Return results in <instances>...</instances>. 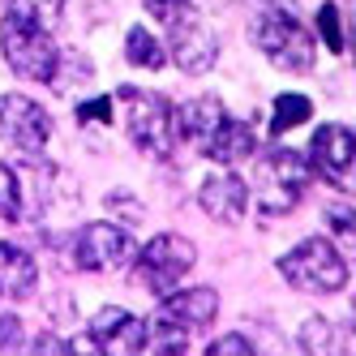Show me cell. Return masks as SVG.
Masks as SVG:
<instances>
[{
	"instance_id": "6da1fadb",
	"label": "cell",
	"mask_w": 356,
	"mask_h": 356,
	"mask_svg": "<svg viewBox=\"0 0 356 356\" xmlns=\"http://www.w3.org/2000/svg\"><path fill=\"white\" fill-rule=\"evenodd\" d=\"M0 47H5V60L13 73L31 82H52L60 69V52L47 26L26 9V0H9V13L0 22Z\"/></svg>"
},
{
	"instance_id": "7a4b0ae2",
	"label": "cell",
	"mask_w": 356,
	"mask_h": 356,
	"mask_svg": "<svg viewBox=\"0 0 356 356\" xmlns=\"http://www.w3.org/2000/svg\"><path fill=\"white\" fill-rule=\"evenodd\" d=\"M249 39L258 43V52H266V60L275 69H284V73H309L314 69V56H318L314 39L296 22V13H288V9H279V5L258 9L249 22Z\"/></svg>"
},
{
	"instance_id": "3957f363",
	"label": "cell",
	"mask_w": 356,
	"mask_h": 356,
	"mask_svg": "<svg viewBox=\"0 0 356 356\" xmlns=\"http://www.w3.org/2000/svg\"><path fill=\"white\" fill-rule=\"evenodd\" d=\"M253 185H258V211L262 215H288L296 202H300V189L309 185V163L296 150H266L253 168Z\"/></svg>"
},
{
	"instance_id": "277c9868",
	"label": "cell",
	"mask_w": 356,
	"mask_h": 356,
	"mask_svg": "<svg viewBox=\"0 0 356 356\" xmlns=\"http://www.w3.org/2000/svg\"><path fill=\"white\" fill-rule=\"evenodd\" d=\"M279 270H284V279H288L292 288L318 292V296L343 292V284H348V262L335 253V245L322 241V236L300 241L288 258H279Z\"/></svg>"
},
{
	"instance_id": "5b68a950",
	"label": "cell",
	"mask_w": 356,
	"mask_h": 356,
	"mask_svg": "<svg viewBox=\"0 0 356 356\" xmlns=\"http://www.w3.org/2000/svg\"><path fill=\"white\" fill-rule=\"evenodd\" d=\"M120 120H124V134L129 142L142 150V155H155L168 159L172 150V112L159 95H146L138 86H120Z\"/></svg>"
},
{
	"instance_id": "8992f818",
	"label": "cell",
	"mask_w": 356,
	"mask_h": 356,
	"mask_svg": "<svg viewBox=\"0 0 356 356\" xmlns=\"http://www.w3.org/2000/svg\"><path fill=\"white\" fill-rule=\"evenodd\" d=\"M52 142V120L26 95H0V146L39 159Z\"/></svg>"
},
{
	"instance_id": "52a82bcc",
	"label": "cell",
	"mask_w": 356,
	"mask_h": 356,
	"mask_svg": "<svg viewBox=\"0 0 356 356\" xmlns=\"http://www.w3.org/2000/svg\"><path fill=\"white\" fill-rule=\"evenodd\" d=\"M193 262H197L193 241L176 236V232H163V236H155V241L138 253V279L155 296H163V292H172L193 270Z\"/></svg>"
},
{
	"instance_id": "ba28073f",
	"label": "cell",
	"mask_w": 356,
	"mask_h": 356,
	"mask_svg": "<svg viewBox=\"0 0 356 356\" xmlns=\"http://www.w3.org/2000/svg\"><path fill=\"white\" fill-rule=\"evenodd\" d=\"M73 258L82 270H120L134 258V241L116 223H86L73 241Z\"/></svg>"
},
{
	"instance_id": "9c48e42d",
	"label": "cell",
	"mask_w": 356,
	"mask_h": 356,
	"mask_svg": "<svg viewBox=\"0 0 356 356\" xmlns=\"http://www.w3.org/2000/svg\"><path fill=\"white\" fill-rule=\"evenodd\" d=\"M172 60L181 65L189 78H197V73H211L215 69V60H219V39L202 26V22H193V17H172Z\"/></svg>"
},
{
	"instance_id": "30bf717a",
	"label": "cell",
	"mask_w": 356,
	"mask_h": 356,
	"mask_svg": "<svg viewBox=\"0 0 356 356\" xmlns=\"http://www.w3.org/2000/svg\"><path fill=\"white\" fill-rule=\"evenodd\" d=\"M90 339L99 348V356H120V352H142V339H146V322L134 318L129 309H99L95 322H90Z\"/></svg>"
},
{
	"instance_id": "8fae6325",
	"label": "cell",
	"mask_w": 356,
	"mask_h": 356,
	"mask_svg": "<svg viewBox=\"0 0 356 356\" xmlns=\"http://www.w3.org/2000/svg\"><path fill=\"white\" fill-rule=\"evenodd\" d=\"M309 155H314V168L326 176V181L348 185V172H352V155H356V146H352V134L343 129V124H322V129L314 134Z\"/></svg>"
},
{
	"instance_id": "7c38bea8",
	"label": "cell",
	"mask_w": 356,
	"mask_h": 356,
	"mask_svg": "<svg viewBox=\"0 0 356 356\" xmlns=\"http://www.w3.org/2000/svg\"><path fill=\"white\" fill-rule=\"evenodd\" d=\"M197 202L215 223H236L245 215V202H249V189L236 172H219V176H207L197 189Z\"/></svg>"
},
{
	"instance_id": "4fadbf2b",
	"label": "cell",
	"mask_w": 356,
	"mask_h": 356,
	"mask_svg": "<svg viewBox=\"0 0 356 356\" xmlns=\"http://www.w3.org/2000/svg\"><path fill=\"white\" fill-rule=\"evenodd\" d=\"M215 309H219V296H215V288H189V292H163V305H159V314L163 318H172L176 326H185L189 335L197 326H207L211 318H215Z\"/></svg>"
},
{
	"instance_id": "5bb4252c",
	"label": "cell",
	"mask_w": 356,
	"mask_h": 356,
	"mask_svg": "<svg viewBox=\"0 0 356 356\" xmlns=\"http://www.w3.org/2000/svg\"><path fill=\"white\" fill-rule=\"evenodd\" d=\"M223 116H227V108L219 104V99H215V95H202V99H193V104H185L181 112H176V124H172V129L202 150V146L211 142V134L219 129Z\"/></svg>"
},
{
	"instance_id": "9a60e30c",
	"label": "cell",
	"mask_w": 356,
	"mask_h": 356,
	"mask_svg": "<svg viewBox=\"0 0 356 356\" xmlns=\"http://www.w3.org/2000/svg\"><path fill=\"white\" fill-rule=\"evenodd\" d=\"M35 279H39V270H35L31 253L0 241V296H9V300L31 296L35 292Z\"/></svg>"
},
{
	"instance_id": "2e32d148",
	"label": "cell",
	"mask_w": 356,
	"mask_h": 356,
	"mask_svg": "<svg viewBox=\"0 0 356 356\" xmlns=\"http://www.w3.org/2000/svg\"><path fill=\"white\" fill-rule=\"evenodd\" d=\"M202 155L215 159V163H236V159L253 155V134H249V124L236 120V116H223L219 129L211 134V142L202 146Z\"/></svg>"
},
{
	"instance_id": "e0dca14e",
	"label": "cell",
	"mask_w": 356,
	"mask_h": 356,
	"mask_svg": "<svg viewBox=\"0 0 356 356\" xmlns=\"http://www.w3.org/2000/svg\"><path fill=\"white\" fill-rule=\"evenodd\" d=\"M142 348L181 356V352H189V330H185V326H176V322L163 318V314H155V318L146 322V339H142Z\"/></svg>"
},
{
	"instance_id": "ac0fdd59",
	"label": "cell",
	"mask_w": 356,
	"mask_h": 356,
	"mask_svg": "<svg viewBox=\"0 0 356 356\" xmlns=\"http://www.w3.org/2000/svg\"><path fill=\"white\" fill-rule=\"evenodd\" d=\"M124 56H129V65H138V69H163V60H168L163 43L146 26H134L129 35H124Z\"/></svg>"
},
{
	"instance_id": "d6986e66",
	"label": "cell",
	"mask_w": 356,
	"mask_h": 356,
	"mask_svg": "<svg viewBox=\"0 0 356 356\" xmlns=\"http://www.w3.org/2000/svg\"><path fill=\"white\" fill-rule=\"evenodd\" d=\"M314 116V104L305 95H279L275 99V112H270V129L275 134H288V129H296V124H305Z\"/></svg>"
},
{
	"instance_id": "ffe728a7",
	"label": "cell",
	"mask_w": 356,
	"mask_h": 356,
	"mask_svg": "<svg viewBox=\"0 0 356 356\" xmlns=\"http://www.w3.org/2000/svg\"><path fill=\"white\" fill-rule=\"evenodd\" d=\"M22 215H26V202H22V181L17 172L9 163H0V219L17 223Z\"/></svg>"
},
{
	"instance_id": "44dd1931",
	"label": "cell",
	"mask_w": 356,
	"mask_h": 356,
	"mask_svg": "<svg viewBox=\"0 0 356 356\" xmlns=\"http://www.w3.org/2000/svg\"><path fill=\"white\" fill-rule=\"evenodd\" d=\"M330 348H335V330H330L326 318H309L300 326V352H309V356H326Z\"/></svg>"
},
{
	"instance_id": "7402d4cb",
	"label": "cell",
	"mask_w": 356,
	"mask_h": 356,
	"mask_svg": "<svg viewBox=\"0 0 356 356\" xmlns=\"http://www.w3.org/2000/svg\"><path fill=\"white\" fill-rule=\"evenodd\" d=\"M318 31H322V39H326L330 52H343V26H339V13L330 9V5L318 9Z\"/></svg>"
},
{
	"instance_id": "603a6c76",
	"label": "cell",
	"mask_w": 356,
	"mask_h": 356,
	"mask_svg": "<svg viewBox=\"0 0 356 356\" xmlns=\"http://www.w3.org/2000/svg\"><path fill=\"white\" fill-rule=\"evenodd\" d=\"M253 352H258V348H253L245 335H219L207 348V356H253Z\"/></svg>"
},
{
	"instance_id": "cb8c5ba5",
	"label": "cell",
	"mask_w": 356,
	"mask_h": 356,
	"mask_svg": "<svg viewBox=\"0 0 356 356\" xmlns=\"http://www.w3.org/2000/svg\"><path fill=\"white\" fill-rule=\"evenodd\" d=\"M26 9L43 22V26H56V17L65 13V0H26Z\"/></svg>"
},
{
	"instance_id": "d4e9b609",
	"label": "cell",
	"mask_w": 356,
	"mask_h": 356,
	"mask_svg": "<svg viewBox=\"0 0 356 356\" xmlns=\"http://www.w3.org/2000/svg\"><path fill=\"white\" fill-rule=\"evenodd\" d=\"M0 348H22V322L13 314H0Z\"/></svg>"
},
{
	"instance_id": "484cf974",
	"label": "cell",
	"mask_w": 356,
	"mask_h": 356,
	"mask_svg": "<svg viewBox=\"0 0 356 356\" xmlns=\"http://www.w3.org/2000/svg\"><path fill=\"white\" fill-rule=\"evenodd\" d=\"M142 5L155 13V17H163V22H172V17L185 13V0H142Z\"/></svg>"
},
{
	"instance_id": "4316f807",
	"label": "cell",
	"mask_w": 356,
	"mask_h": 356,
	"mask_svg": "<svg viewBox=\"0 0 356 356\" xmlns=\"http://www.w3.org/2000/svg\"><path fill=\"white\" fill-rule=\"evenodd\" d=\"M78 116H82V120H99V124L112 120V99H90V104L78 108Z\"/></svg>"
},
{
	"instance_id": "83f0119b",
	"label": "cell",
	"mask_w": 356,
	"mask_h": 356,
	"mask_svg": "<svg viewBox=\"0 0 356 356\" xmlns=\"http://www.w3.org/2000/svg\"><path fill=\"white\" fill-rule=\"evenodd\" d=\"M330 227H335L339 236H348V232H352V215H348L343 207H339V211H330Z\"/></svg>"
},
{
	"instance_id": "f1b7e54d",
	"label": "cell",
	"mask_w": 356,
	"mask_h": 356,
	"mask_svg": "<svg viewBox=\"0 0 356 356\" xmlns=\"http://www.w3.org/2000/svg\"><path fill=\"white\" fill-rule=\"evenodd\" d=\"M35 348H39V352H69V343H60L56 335H43V339H39Z\"/></svg>"
},
{
	"instance_id": "f546056e",
	"label": "cell",
	"mask_w": 356,
	"mask_h": 356,
	"mask_svg": "<svg viewBox=\"0 0 356 356\" xmlns=\"http://www.w3.org/2000/svg\"><path fill=\"white\" fill-rule=\"evenodd\" d=\"M193 5H215V0H193Z\"/></svg>"
}]
</instances>
